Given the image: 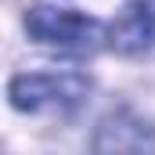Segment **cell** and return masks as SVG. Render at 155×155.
<instances>
[{
  "label": "cell",
  "instance_id": "cell-1",
  "mask_svg": "<svg viewBox=\"0 0 155 155\" xmlns=\"http://www.w3.org/2000/svg\"><path fill=\"white\" fill-rule=\"evenodd\" d=\"M25 29L36 43L58 47L65 54H94L101 47V22L87 18L72 7H51V4H36L25 15Z\"/></svg>",
  "mask_w": 155,
  "mask_h": 155
},
{
  "label": "cell",
  "instance_id": "cell-2",
  "mask_svg": "<svg viewBox=\"0 0 155 155\" xmlns=\"http://www.w3.org/2000/svg\"><path fill=\"white\" fill-rule=\"evenodd\" d=\"M90 79L79 72H25L11 79V105L22 112H72L83 105Z\"/></svg>",
  "mask_w": 155,
  "mask_h": 155
},
{
  "label": "cell",
  "instance_id": "cell-3",
  "mask_svg": "<svg viewBox=\"0 0 155 155\" xmlns=\"http://www.w3.org/2000/svg\"><path fill=\"white\" fill-rule=\"evenodd\" d=\"M108 43L126 58L155 54V0H130L108 25Z\"/></svg>",
  "mask_w": 155,
  "mask_h": 155
}]
</instances>
